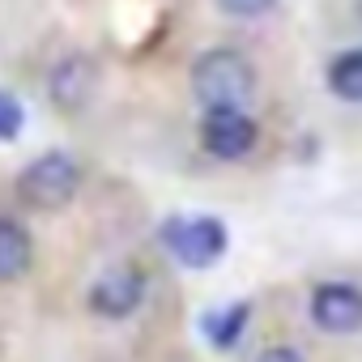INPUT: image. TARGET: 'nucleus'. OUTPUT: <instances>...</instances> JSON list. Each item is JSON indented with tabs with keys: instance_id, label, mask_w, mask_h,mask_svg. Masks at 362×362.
Returning <instances> with one entry per match:
<instances>
[{
	"instance_id": "obj_1",
	"label": "nucleus",
	"mask_w": 362,
	"mask_h": 362,
	"mask_svg": "<svg viewBox=\"0 0 362 362\" xmlns=\"http://www.w3.org/2000/svg\"><path fill=\"white\" fill-rule=\"evenodd\" d=\"M192 94L209 107H243L256 94V69L235 47H214L192 64Z\"/></svg>"
},
{
	"instance_id": "obj_2",
	"label": "nucleus",
	"mask_w": 362,
	"mask_h": 362,
	"mask_svg": "<svg viewBox=\"0 0 362 362\" xmlns=\"http://www.w3.org/2000/svg\"><path fill=\"white\" fill-rule=\"evenodd\" d=\"M81 188V166L69 153H43L18 175V201L35 214H60L77 201Z\"/></svg>"
},
{
	"instance_id": "obj_3",
	"label": "nucleus",
	"mask_w": 362,
	"mask_h": 362,
	"mask_svg": "<svg viewBox=\"0 0 362 362\" xmlns=\"http://www.w3.org/2000/svg\"><path fill=\"white\" fill-rule=\"evenodd\" d=\"M162 247L184 269H214L226 256L230 235H226L222 218H214V214H188V218H166L162 222Z\"/></svg>"
},
{
	"instance_id": "obj_4",
	"label": "nucleus",
	"mask_w": 362,
	"mask_h": 362,
	"mask_svg": "<svg viewBox=\"0 0 362 362\" xmlns=\"http://www.w3.org/2000/svg\"><path fill=\"white\" fill-rule=\"evenodd\" d=\"M256 119L243 107H209L201 119V149L218 162H239L256 149Z\"/></svg>"
},
{
	"instance_id": "obj_5",
	"label": "nucleus",
	"mask_w": 362,
	"mask_h": 362,
	"mask_svg": "<svg viewBox=\"0 0 362 362\" xmlns=\"http://www.w3.org/2000/svg\"><path fill=\"white\" fill-rule=\"evenodd\" d=\"M311 324L332 337H349L362 328V290L354 281H320L311 290Z\"/></svg>"
},
{
	"instance_id": "obj_6",
	"label": "nucleus",
	"mask_w": 362,
	"mask_h": 362,
	"mask_svg": "<svg viewBox=\"0 0 362 362\" xmlns=\"http://www.w3.org/2000/svg\"><path fill=\"white\" fill-rule=\"evenodd\" d=\"M141 298H145V277H141L132 264L107 269V273L90 286V294H86L90 311L103 315V320H128V315L141 307Z\"/></svg>"
},
{
	"instance_id": "obj_7",
	"label": "nucleus",
	"mask_w": 362,
	"mask_h": 362,
	"mask_svg": "<svg viewBox=\"0 0 362 362\" xmlns=\"http://www.w3.org/2000/svg\"><path fill=\"white\" fill-rule=\"evenodd\" d=\"M94 86H98V69L86 56H64L47 77V94L64 111H81L94 98Z\"/></svg>"
},
{
	"instance_id": "obj_8",
	"label": "nucleus",
	"mask_w": 362,
	"mask_h": 362,
	"mask_svg": "<svg viewBox=\"0 0 362 362\" xmlns=\"http://www.w3.org/2000/svg\"><path fill=\"white\" fill-rule=\"evenodd\" d=\"M35 264V239L13 218H0V281H18Z\"/></svg>"
},
{
	"instance_id": "obj_9",
	"label": "nucleus",
	"mask_w": 362,
	"mask_h": 362,
	"mask_svg": "<svg viewBox=\"0 0 362 362\" xmlns=\"http://www.w3.org/2000/svg\"><path fill=\"white\" fill-rule=\"evenodd\" d=\"M247 320H252V303L247 298L243 303H226V307H218V311H209L201 320V332H205V341L214 349H235L243 341V332H247Z\"/></svg>"
},
{
	"instance_id": "obj_10",
	"label": "nucleus",
	"mask_w": 362,
	"mask_h": 362,
	"mask_svg": "<svg viewBox=\"0 0 362 362\" xmlns=\"http://www.w3.org/2000/svg\"><path fill=\"white\" fill-rule=\"evenodd\" d=\"M328 90L341 103H362V47H345L328 60Z\"/></svg>"
},
{
	"instance_id": "obj_11",
	"label": "nucleus",
	"mask_w": 362,
	"mask_h": 362,
	"mask_svg": "<svg viewBox=\"0 0 362 362\" xmlns=\"http://www.w3.org/2000/svg\"><path fill=\"white\" fill-rule=\"evenodd\" d=\"M22 103L13 98V94H5L0 90V141H18V132H22Z\"/></svg>"
},
{
	"instance_id": "obj_12",
	"label": "nucleus",
	"mask_w": 362,
	"mask_h": 362,
	"mask_svg": "<svg viewBox=\"0 0 362 362\" xmlns=\"http://www.w3.org/2000/svg\"><path fill=\"white\" fill-rule=\"evenodd\" d=\"M218 5L230 18H260V13H269L277 5V0H218Z\"/></svg>"
},
{
	"instance_id": "obj_13",
	"label": "nucleus",
	"mask_w": 362,
	"mask_h": 362,
	"mask_svg": "<svg viewBox=\"0 0 362 362\" xmlns=\"http://www.w3.org/2000/svg\"><path fill=\"white\" fill-rule=\"evenodd\" d=\"M256 362H307L294 345H269V349H260L256 354Z\"/></svg>"
}]
</instances>
